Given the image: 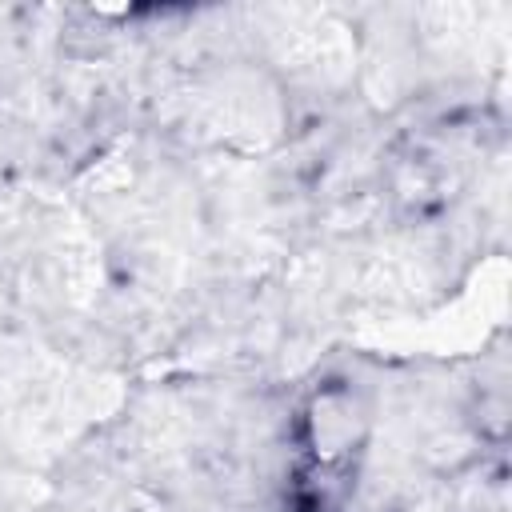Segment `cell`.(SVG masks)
<instances>
[{"label":"cell","instance_id":"obj_1","mask_svg":"<svg viewBox=\"0 0 512 512\" xmlns=\"http://www.w3.org/2000/svg\"><path fill=\"white\" fill-rule=\"evenodd\" d=\"M312 428V444L320 452V460H336L352 448L356 440V404L348 392H324L308 416Z\"/></svg>","mask_w":512,"mask_h":512}]
</instances>
